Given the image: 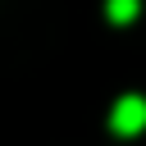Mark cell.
<instances>
[{
    "instance_id": "1",
    "label": "cell",
    "mask_w": 146,
    "mask_h": 146,
    "mask_svg": "<svg viewBox=\"0 0 146 146\" xmlns=\"http://www.w3.org/2000/svg\"><path fill=\"white\" fill-rule=\"evenodd\" d=\"M110 128L119 137H137L146 128V96H119L110 110Z\"/></svg>"
},
{
    "instance_id": "2",
    "label": "cell",
    "mask_w": 146,
    "mask_h": 146,
    "mask_svg": "<svg viewBox=\"0 0 146 146\" xmlns=\"http://www.w3.org/2000/svg\"><path fill=\"white\" fill-rule=\"evenodd\" d=\"M105 14H110V23H132L137 18V0H105Z\"/></svg>"
}]
</instances>
